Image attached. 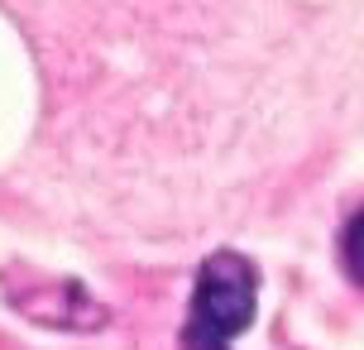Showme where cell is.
<instances>
[{
	"label": "cell",
	"instance_id": "1",
	"mask_svg": "<svg viewBox=\"0 0 364 350\" xmlns=\"http://www.w3.org/2000/svg\"><path fill=\"white\" fill-rule=\"evenodd\" d=\"M255 297H259V278L245 259L211 255L197 274L182 350H230V341L255 322Z\"/></svg>",
	"mask_w": 364,
	"mask_h": 350
},
{
	"label": "cell",
	"instance_id": "2",
	"mask_svg": "<svg viewBox=\"0 0 364 350\" xmlns=\"http://www.w3.org/2000/svg\"><path fill=\"white\" fill-rule=\"evenodd\" d=\"M346 264H350V274L364 283V211L350 221V230H346Z\"/></svg>",
	"mask_w": 364,
	"mask_h": 350
}]
</instances>
